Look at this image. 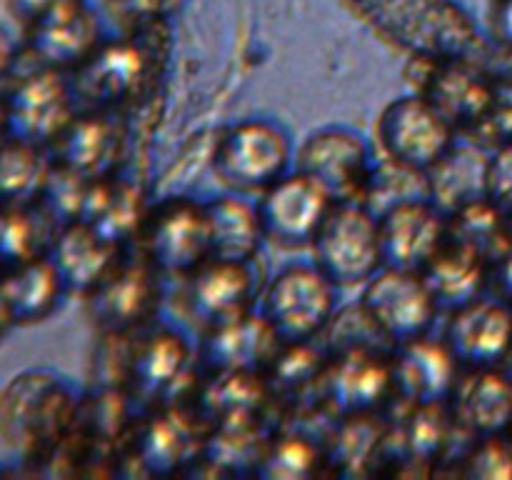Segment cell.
Instances as JSON below:
<instances>
[{
    "instance_id": "6da1fadb",
    "label": "cell",
    "mask_w": 512,
    "mask_h": 480,
    "mask_svg": "<svg viewBox=\"0 0 512 480\" xmlns=\"http://www.w3.org/2000/svg\"><path fill=\"white\" fill-rule=\"evenodd\" d=\"M80 398L50 370H23L0 390V438L35 463L75 433Z\"/></svg>"
},
{
    "instance_id": "7a4b0ae2",
    "label": "cell",
    "mask_w": 512,
    "mask_h": 480,
    "mask_svg": "<svg viewBox=\"0 0 512 480\" xmlns=\"http://www.w3.org/2000/svg\"><path fill=\"white\" fill-rule=\"evenodd\" d=\"M200 370L198 353L178 330L145 328L133 335L128 390L145 408L193 403Z\"/></svg>"
},
{
    "instance_id": "3957f363",
    "label": "cell",
    "mask_w": 512,
    "mask_h": 480,
    "mask_svg": "<svg viewBox=\"0 0 512 480\" xmlns=\"http://www.w3.org/2000/svg\"><path fill=\"white\" fill-rule=\"evenodd\" d=\"M258 310L283 343L318 340L338 313V285L315 263L285 265L270 278Z\"/></svg>"
},
{
    "instance_id": "277c9868",
    "label": "cell",
    "mask_w": 512,
    "mask_h": 480,
    "mask_svg": "<svg viewBox=\"0 0 512 480\" xmlns=\"http://www.w3.org/2000/svg\"><path fill=\"white\" fill-rule=\"evenodd\" d=\"M208 435V423L193 403L148 408L135 423L123 458L138 463L145 475H178L198 468Z\"/></svg>"
},
{
    "instance_id": "5b68a950",
    "label": "cell",
    "mask_w": 512,
    "mask_h": 480,
    "mask_svg": "<svg viewBox=\"0 0 512 480\" xmlns=\"http://www.w3.org/2000/svg\"><path fill=\"white\" fill-rule=\"evenodd\" d=\"M140 255L163 278H185L213 258L205 203L165 198L148 210L140 230Z\"/></svg>"
},
{
    "instance_id": "8992f818",
    "label": "cell",
    "mask_w": 512,
    "mask_h": 480,
    "mask_svg": "<svg viewBox=\"0 0 512 480\" xmlns=\"http://www.w3.org/2000/svg\"><path fill=\"white\" fill-rule=\"evenodd\" d=\"M313 263L338 288L368 283L383 268L378 215L365 203H335L313 240Z\"/></svg>"
},
{
    "instance_id": "52a82bcc",
    "label": "cell",
    "mask_w": 512,
    "mask_h": 480,
    "mask_svg": "<svg viewBox=\"0 0 512 480\" xmlns=\"http://www.w3.org/2000/svg\"><path fill=\"white\" fill-rule=\"evenodd\" d=\"M385 158L428 175L458 143L460 133L425 95H405L385 105L378 120Z\"/></svg>"
},
{
    "instance_id": "ba28073f",
    "label": "cell",
    "mask_w": 512,
    "mask_h": 480,
    "mask_svg": "<svg viewBox=\"0 0 512 480\" xmlns=\"http://www.w3.org/2000/svg\"><path fill=\"white\" fill-rule=\"evenodd\" d=\"M295 150L288 133L268 120H243L220 135L213 168L235 190H265L290 170Z\"/></svg>"
},
{
    "instance_id": "9c48e42d",
    "label": "cell",
    "mask_w": 512,
    "mask_h": 480,
    "mask_svg": "<svg viewBox=\"0 0 512 480\" xmlns=\"http://www.w3.org/2000/svg\"><path fill=\"white\" fill-rule=\"evenodd\" d=\"M3 108L8 138L50 148L78 113V100L65 73L38 65L10 85Z\"/></svg>"
},
{
    "instance_id": "30bf717a",
    "label": "cell",
    "mask_w": 512,
    "mask_h": 480,
    "mask_svg": "<svg viewBox=\"0 0 512 480\" xmlns=\"http://www.w3.org/2000/svg\"><path fill=\"white\" fill-rule=\"evenodd\" d=\"M370 145L350 128H320L295 150V170L308 175L333 203H363L375 173Z\"/></svg>"
},
{
    "instance_id": "8fae6325",
    "label": "cell",
    "mask_w": 512,
    "mask_h": 480,
    "mask_svg": "<svg viewBox=\"0 0 512 480\" xmlns=\"http://www.w3.org/2000/svg\"><path fill=\"white\" fill-rule=\"evenodd\" d=\"M393 348H348L330 353L320 398L338 418L385 413L398 400L393 378Z\"/></svg>"
},
{
    "instance_id": "7c38bea8",
    "label": "cell",
    "mask_w": 512,
    "mask_h": 480,
    "mask_svg": "<svg viewBox=\"0 0 512 480\" xmlns=\"http://www.w3.org/2000/svg\"><path fill=\"white\" fill-rule=\"evenodd\" d=\"M358 303L393 348L433 333L440 315L423 275L395 268H380L363 285Z\"/></svg>"
},
{
    "instance_id": "4fadbf2b",
    "label": "cell",
    "mask_w": 512,
    "mask_h": 480,
    "mask_svg": "<svg viewBox=\"0 0 512 480\" xmlns=\"http://www.w3.org/2000/svg\"><path fill=\"white\" fill-rule=\"evenodd\" d=\"M163 275L143 258L123 255L88 300V315L100 333H140L160 308Z\"/></svg>"
},
{
    "instance_id": "5bb4252c",
    "label": "cell",
    "mask_w": 512,
    "mask_h": 480,
    "mask_svg": "<svg viewBox=\"0 0 512 480\" xmlns=\"http://www.w3.org/2000/svg\"><path fill=\"white\" fill-rule=\"evenodd\" d=\"M255 205L265 238L283 248H303L313 245L335 203L308 175L288 170L283 178L260 190V200Z\"/></svg>"
},
{
    "instance_id": "9a60e30c",
    "label": "cell",
    "mask_w": 512,
    "mask_h": 480,
    "mask_svg": "<svg viewBox=\"0 0 512 480\" xmlns=\"http://www.w3.org/2000/svg\"><path fill=\"white\" fill-rule=\"evenodd\" d=\"M383 268L423 273L448 243V215L430 198H410L378 215Z\"/></svg>"
},
{
    "instance_id": "2e32d148",
    "label": "cell",
    "mask_w": 512,
    "mask_h": 480,
    "mask_svg": "<svg viewBox=\"0 0 512 480\" xmlns=\"http://www.w3.org/2000/svg\"><path fill=\"white\" fill-rule=\"evenodd\" d=\"M148 68V55L135 38L103 40L100 48L70 73V85L75 100H85L90 110H118L140 93Z\"/></svg>"
},
{
    "instance_id": "e0dca14e",
    "label": "cell",
    "mask_w": 512,
    "mask_h": 480,
    "mask_svg": "<svg viewBox=\"0 0 512 480\" xmlns=\"http://www.w3.org/2000/svg\"><path fill=\"white\" fill-rule=\"evenodd\" d=\"M443 338L465 370L500 368L512 353V305L480 295L450 313Z\"/></svg>"
},
{
    "instance_id": "ac0fdd59",
    "label": "cell",
    "mask_w": 512,
    "mask_h": 480,
    "mask_svg": "<svg viewBox=\"0 0 512 480\" xmlns=\"http://www.w3.org/2000/svg\"><path fill=\"white\" fill-rule=\"evenodd\" d=\"M53 163L88 180L118 175L125 153V130L113 110H83L65 125L48 148Z\"/></svg>"
},
{
    "instance_id": "d6986e66",
    "label": "cell",
    "mask_w": 512,
    "mask_h": 480,
    "mask_svg": "<svg viewBox=\"0 0 512 480\" xmlns=\"http://www.w3.org/2000/svg\"><path fill=\"white\" fill-rule=\"evenodd\" d=\"M390 358L395 393L400 403L410 405L448 403L465 370L448 340L433 338V333L395 345Z\"/></svg>"
},
{
    "instance_id": "ffe728a7",
    "label": "cell",
    "mask_w": 512,
    "mask_h": 480,
    "mask_svg": "<svg viewBox=\"0 0 512 480\" xmlns=\"http://www.w3.org/2000/svg\"><path fill=\"white\" fill-rule=\"evenodd\" d=\"M185 308L203 330L218 328L228 320L255 310V278L250 263L210 258L185 275Z\"/></svg>"
},
{
    "instance_id": "44dd1931",
    "label": "cell",
    "mask_w": 512,
    "mask_h": 480,
    "mask_svg": "<svg viewBox=\"0 0 512 480\" xmlns=\"http://www.w3.org/2000/svg\"><path fill=\"white\" fill-rule=\"evenodd\" d=\"M283 340L260 310L205 330L198 348L203 373H265Z\"/></svg>"
},
{
    "instance_id": "7402d4cb",
    "label": "cell",
    "mask_w": 512,
    "mask_h": 480,
    "mask_svg": "<svg viewBox=\"0 0 512 480\" xmlns=\"http://www.w3.org/2000/svg\"><path fill=\"white\" fill-rule=\"evenodd\" d=\"M275 403L265 373H205L193 405L210 430L265 425Z\"/></svg>"
},
{
    "instance_id": "603a6c76",
    "label": "cell",
    "mask_w": 512,
    "mask_h": 480,
    "mask_svg": "<svg viewBox=\"0 0 512 480\" xmlns=\"http://www.w3.org/2000/svg\"><path fill=\"white\" fill-rule=\"evenodd\" d=\"M45 255L58 270L65 293H75L85 298L108 278L110 270L125 255V248L110 243L93 225L78 220V223L60 225L55 230Z\"/></svg>"
},
{
    "instance_id": "cb8c5ba5",
    "label": "cell",
    "mask_w": 512,
    "mask_h": 480,
    "mask_svg": "<svg viewBox=\"0 0 512 480\" xmlns=\"http://www.w3.org/2000/svg\"><path fill=\"white\" fill-rule=\"evenodd\" d=\"M455 425L468 438H490L512 428V378L503 368L463 370L448 400Z\"/></svg>"
},
{
    "instance_id": "d4e9b609",
    "label": "cell",
    "mask_w": 512,
    "mask_h": 480,
    "mask_svg": "<svg viewBox=\"0 0 512 480\" xmlns=\"http://www.w3.org/2000/svg\"><path fill=\"white\" fill-rule=\"evenodd\" d=\"M103 43L100 23L83 3L40 18L28 25V50L38 65L73 73Z\"/></svg>"
},
{
    "instance_id": "484cf974",
    "label": "cell",
    "mask_w": 512,
    "mask_h": 480,
    "mask_svg": "<svg viewBox=\"0 0 512 480\" xmlns=\"http://www.w3.org/2000/svg\"><path fill=\"white\" fill-rule=\"evenodd\" d=\"M423 95L433 100L458 133H475L488 118L498 88L458 60H435Z\"/></svg>"
},
{
    "instance_id": "4316f807",
    "label": "cell",
    "mask_w": 512,
    "mask_h": 480,
    "mask_svg": "<svg viewBox=\"0 0 512 480\" xmlns=\"http://www.w3.org/2000/svg\"><path fill=\"white\" fill-rule=\"evenodd\" d=\"M405 405L400 423L388 420V463L438 465L448 458L453 435L460 433L448 403Z\"/></svg>"
},
{
    "instance_id": "83f0119b",
    "label": "cell",
    "mask_w": 512,
    "mask_h": 480,
    "mask_svg": "<svg viewBox=\"0 0 512 480\" xmlns=\"http://www.w3.org/2000/svg\"><path fill=\"white\" fill-rule=\"evenodd\" d=\"M148 210L140 185L113 175V178H100L90 183L83 223L93 225L110 243L125 248L140 238Z\"/></svg>"
},
{
    "instance_id": "f1b7e54d",
    "label": "cell",
    "mask_w": 512,
    "mask_h": 480,
    "mask_svg": "<svg viewBox=\"0 0 512 480\" xmlns=\"http://www.w3.org/2000/svg\"><path fill=\"white\" fill-rule=\"evenodd\" d=\"M328 470L340 475H368L388 463V420L383 413L338 418L325 438Z\"/></svg>"
},
{
    "instance_id": "f546056e",
    "label": "cell",
    "mask_w": 512,
    "mask_h": 480,
    "mask_svg": "<svg viewBox=\"0 0 512 480\" xmlns=\"http://www.w3.org/2000/svg\"><path fill=\"white\" fill-rule=\"evenodd\" d=\"M138 398L125 385H95L80 398L75 433L95 448L120 450L138 423Z\"/></svg>"
},
{
    "instance_id": "4dcf8cb0",
    "label": "cell",
    "mask_w": 512,
    "mask_h": 480,
    "mask_svg": "<svg viewBox=\"0 0 512 480\" xmlns=\"http://www.w3.org/2000/svg\"><path fill=\"white\" fill-rule=\"evenodd\" d=\"M0 288L13 325H33L48 318L65 295V285L48 255L0 270Z\"/></svg>"
},
{
    "instance_id": "1f68e13d",
    "label": "cell",
    "mask_w": 512,
    "mask_h": 480,
    "mask_svg": "<svg viewBox=\"0 0 512 480\" xmlns=\"http://www.w3.org/2000/svg\"><path fill=\"white\" fill-rule=\"evenodd\" d=\"M420 275L428 283L440 313L450 315L485 295L490 285V263L448 240Z\"/></svg>"
},
{
    "instance_id": "d6a6232c",
    "label": "cell",
    "mask_w": 512,
    "mask_h": 480,
    "mask_svg": "<svg viewBox=\"0 0 512 480\" xmlns=\"http://www.w3.org/2000/svg\"><path fill=\"white\" fill-rule=\"evenodd\" d=\"M330 350L318 340L305 343H283L270 368L265 370L275 403H285L290 410L300 408L303 400H320L325 368H328Z\"/></svg>"
},
{
    "instance_id": "836d02e7",
    "label": "cell",
    "mask_w": 512,
    "mask_h": 480,
    "mask_svg": "<svg viewBox=\"0 0 512 480\" xmlns=\"http://www.w3.org/2000/svg\"><path fill=\"white\" fill-rule=\"evenodd\" d=\"M213 258L253 263L265 240L258 205L240 195H220L205 203Z\"/></svg>"
},
{
    "instance_id": "e575fe53",
    "label": "cell",
    "mask_w": 512,
    "mask_h": 480,
    "mask_svg": "<svg viewBox=\"0 0 512 480\" xmlns=\"http://www.w3.org/2000/svg\"><path fill=\"white\" fill-rule=\"evenodd\" d=\"M488 163L473 145L455 143L450 153L428 173L430 200L445 215L455 213L470 200L488 195Z\"/></svg>"
},
{
    "instance_id": "d590c367",
    "label": "cell",
    "mask_w": 512,
    "mask_h": 480,
    "mask_svg": "<svg viewBox=\"0 0 512 480\" xmlns=\"http://www.w3.org/2000/svg\"><path fill=\"white\" fill-rule=\"evenodd\" d=\"M328 473L325 440L298 425H283L268 435L255 475L303 480Z\"/></svg>"
},
{
    "instance_id": "8d00e7d4",
    "label": "cell",
    "mask_w": 512,
    "mask_h": 480,
    "mask_svg": "<svg viewBox=\"0 0 512 480\" xmlns=\"http://www.w3.org/2000/svg\"><path fill=\"white\" fill-rule=\"evenodd\" d=\"M53 158L48 148L5 138L0 143V208L38 205Z\"/></svg>"
},
{
    "instance_id": "74e56055",
    "label": "cell",
    "mask_w": 512,
    "mask_h": 480,
    "mask_svg": "<svg viewBox=\"0 0 512 480\" xmlns=\"http://www.w3.org/2000/svg\"><path fill=\"white\" fill-rule=\"evenodd\" d=\"M448 240L493 265L510 245L505 210L488 195L470 200L448 215Z\"/></svg>"
},
{
    "instance_id": "f35d334b",
    "label": "cell",
    "mask_w": 512,
    "mask_h": 480,
    "mask_svg": "<svg viewBox=\"0 0 512 480\" xmlns=\"http://www.w3.org/2000/svg\"><path fill=\"white\" fill-rule=\"evenodd\" d=\"M55 230L58 228L38 205L0 208V270L48 253Z\"/></svg>"
},
{
    "instance_id": "ab89813d",
    "label": "cell",
    "mask_w": 512,
    "mask_h": 480,
    "mask_svg": "<svg viewBox=\"0 0 512 480\" xmlns=\"http://www.w3.org/2000/svg\"><path fill=\"white\" fill-rule=\"evenodd\" d=\"M90 183H93V180L83 178V175L53 163V170H50L43 193H40L38 198V208L48 215L50 223H53L55 228L68 223H78V220H83Z\"/></svg>"
},
{
    "instance_id": "60d3db41",
    "label": "cell",
    "mask_w": 512,
    "mask_h": 480,
    "mask_svg": "<svg viewBox=\"0 0 512 480\" xmlns=\"http://www.w3.org/2000/svg\"><path fill=\"white\" fill-rule=\"evenodd\" d=\"M465 473L480 478H508L512 475V445L503 435L475 438L473 448L463 458Z\"/></svg>"
},
{
    "instance_id": "b9f144b4",
    "label": "cell",
    "mask_w": 512,
    "mask_h": 480,
    "mask_svg": "<svg viewBox=\"0 0 512 480\" xmlns=\"http://www.w3.org/2000/svg\"><path fill=\"white\" fill-rule=\"evenodd\" d=\"M488 198L503 210L512 205V143L503 145L488 163Z\"/></svg>"
},
{
    "instance_id": "7bdbcfd3",
    "label": "cell",
    "mask_w": 512,
    "mask_h": 480,
    "mask_svg": "<svg viewBox=\"0 0 512 480\" xmlns=\"http://www.w3.org/2000/svg\"><path fill=\"white\" fill-rule=\"evenodd\" d=\"M75 3H83V0H8L10 13H13L25 28L38 23V20L45 18V15L58 13V10L68 8V5H75Z\"/></svg>"
},
{
    "instance_id": "ee69618b",
    "label": "cell",
    "mask_w": 512,
    "mask_h": 480,
    "mask_svg": "<svg viewBox=\"0 0 512 480\" xmlns=\"http://www.w3.org/2000/svg\"><path fill=\"white\" fill-rule=\"evenodd\" d=\"M115 15L130 23H155L158 15L163 13L165 0H110Z\"/></svg>"
},
{
    "instance_id": "f6af8a7d",
    "label": "cell",
    "mask_w": 512,
    "mask_h": 480,
    "mask_svg": "<svg viewBox=\"0 0 512 480\" xmlns=\"http://www.w3.org/2000/svg\"><path fill=\"white\" fill-rule=\"evenodd\" d=\"M490 283L498 290V298L512 305V243L500 253V258L490 265Z\"/></svg>"
},
{
    "instance_id": "bcb514c9",
    "label": "cell",
    "mask_w": 512,
    "mask_h": 480,
    "mask_svg": "<svg viewBox=\"0 0 512 480\" xmlns=\"http://www.w3.org/2000/svg\"><path fill=\"white\" fill-rule=\"evenodd\" d=\"M495 28H498V35L503 38V43H508L512 48V0H503L500 3Z\"/></svg>"
},
{
    "instance_id": "7dc6e473",
    "label": "cell",
    "mask_w": 512,
    "mask_h": 480,
    "mask_svg": "<svg viewBox=\"0 0 512 480\" xmlns=\"http://www.w3.org/2000/svg\"><path fill=\"white\" fill-rule=\"evenodd\" d=\"M15 65V48L13 43H10L8 35L0 30V80H5L10 75V70H13Z\"/></svg>"
},
{
    "instance_id": "c3c4849f",
    "label": "cell",
    "mask_w": 512,
    "mask_h": 480,
    "mask_svg": "<svg viewBox=\"0 0 512 480\" xmlns=\"http://www.w3.org/2000/svg\"><path fill=\"white\" fill-rule=\"evenodd\" d=\"M10 325H13V320H10L8 305H5V298H3V288H0V335H3Z\"/></svg>"
},
{
    "instance_id": "681fc988",
    "label": "cell",
    "mask_w": 512,
    "mask_h": 480,
    "mask_svg": "<svg viewBox=\"0 0 512 480\" xmlns=\"http://www.w3.org/2000/svg\"><path fill=\"white\" fill-rule=\"evenodd\" d=\"M8 138V128H5V108H3V98H0V143Z\"/></svg>"
}]
</instances>
